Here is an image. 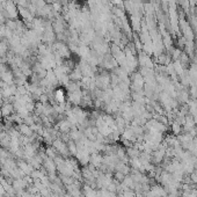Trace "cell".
I'll return each mask as SVG.
<instances>
[{"label": "cell", "instance_id": "cell-1", "mask_svg": "<svg viewBox=\"0 0 197 197\" xmlns=\"http://www.w3.org/2000/svg\"><path fill=\"white\" fill-rule=\"evenodd\" d=\"M89 164L93 165L95 168H100L103 164V157L100 154V152H95L91 154V159H89Z\"/></svg>", "mask_w": 197, "mask_h": 197}, {"label": "cell", "instance_id": "cell-2", "mask_svg": "<svg viewBox=\"0 0 197 197\" xmlns=\"http://www.w3.org/2000/svg\"><path fill=\"white\" fill-rule=\"evenodd\" d=\"M52 145H53V149L58 151L59 153H62L63 155H67L68 149H67V145H65L64 142H62V140H55V142L52 143Z\"/></svg>", "mask_w": 197, "mask_h": 197}, {"label": "cell", "instance_id": "cell-3", "mask_svg": "<svg viewBox=\"0 0 197 197\" xmlns=\"http://www.w3.org/2000/svg\"><path fill=\"white\" fill-rule=\"evenodd\" d=\"M44 168L49 172V173H51L53 174L55 173V170H56V162L53 161V159H51V158H47L45 160H44Z\"/></svg>", "mask_w": 197, "mask_h": 197}, {"label": "cell", "instance_id": "cell-4", "mask_svg": "<svg viewBox=\"0 0 197 197\" xmlns=\"http://www.w3.org/2000/svg\"><path fill=\"white\" fill-rule=\"evenodd\" d=\"M96 193H98V190H95L94 188H92L89 184L83 185V197H96Z\"/></svg>", "mask_w": 197, "mask_h": 197}, {"label": "cell", "instance_id": "cell-5", "mask_svg": "<svg viewBox=\"0 0 197 197\" xmlns=\"http://www.w3.org/2000/svg\"><path fill=\"white\" fill-rule=\"evenodd\" d=\"M67 149H68V152L72 154H77L78 153V150H77V143L74 140L70 139L68 140V144H67Z\"/></svg>", "mask_w": 197, "mask_h": 197}, {"label": "cell", "instance_id": "cell-6", "mask_svg": "<svg viewBox=\"0 0 197 197\" xmlns=\"http://www.w3.org/2000/svg\"><path fill=\"white\" fill-rule=\"evenodd\" d=\"M20 132H21L22 134H24V136H32L33 134V130L28 125L20 126Z\"/></svg>", "mask_w": 197, "mask_h": 197}, {"label": "cell", "instance_id": "cell-7", "mask_svg": "<svg viewBox=\"0 0 197 197\" xmlns=\"http://www.w3.org/2000/svg\"><path fill=\"white\" fill-rule=\"evenodd\" d=\"M56 98H57V101L59 103H64L65 102V93L62 89L56 91Z\"/></svg>", "mask_w": 197, "mask_h": 197}, {"label": "cell", "instance_id": "cell-8", "mask_svg": "<svg viewBox=\"0 0 197 197\" xmlns=\"http://www.w3.org/2000/svg\"><path fill=\"white\" fill-rule=\"evenodd\" d=\"M1 111H3V115H4V116H8V115L13 111V108L11 104H5V106L1 108Z\"/></svg>", "mask_w": 197, "mask_h": 197}, {"label": "cell", "instance_id": "cell-9", "mask_svg": "<svg viewBox=\"0 0 197 197\" xmlns=\"http://www.w3.org/2000/svg\"><path fill=\"white\" fill-rule=\"evenodd\" d=\"M124 177H125V175L122 173V172H115V179L117 180V182H123V180H124Z\"/></svg>", "mask_w": 197, "mask_h": 197}, {"label": "cell", "instance_id": "cell-10", "mask_svg": "<svg viewBox=\"0 0 197 197\" xmlns=\"http://www.w3.org/2000/svg\"><path fill=\"white\" fill-rule=\"evenodd\" d=\"M172 130H173V132L175 134H180V131H181V126H180V124L179 123H173V125H172Z\"/></svg>", "mask_w": 197, "mask_h": 197}, {"label": "cell", "instance_id": "cell-11", "mask_svg": "<svg viewBox=\"0 0 197 197\" xmlns=\"http://www.w3.org/2000/svg\"><path fill=\"white\" fill-rule=\"evenodd\" d=\"M122 197H136V194H134V191H132V190L128 189L125 190V191H123Z\"/></svg>", "mask_w": 197, "mask_h": 197}, {"label": "cell", "instance_id": "cell-12", "mask_svg": "<svg viewBox=\"0 0 197 197\" xmlns=\"http://www.w3.org/2000/svg\"><path fill=\"white\" fill-rule=\"evenodd\" d=\"M47 155H48V158H51V159H55L56 158V154H55V151L52 150L51 147H49V149H47Z\"/></svg>", "mask_w": 197, "mask_h": 197}, {"label": "cell", "instance_id": "cell-13", "mask_svg": "<svg viewBox=\"0 0 197 197\" xmlns=\"http://www.w3.org/2000/svg\"><path fill=\"white\" fill-rule=\"evenodd\" d=\"M63 197H72L70 194H65V195H63Z\"/></svg>", "mask_w": 197, "mask_h": 197}, {"label": "cell", "instance_id": "cell-14", "mask_svg": "<svg viewBox=\"0 0 197 197\" xmlns=\"http://www.w3.org/2000/svg\"><path fill=\"white\" fill-rule=\"evenodd\" d=\"M196 170H197V165H196Z\"/></svg>", "mask_w": 197, "mask_h": 197}]
</instances>
